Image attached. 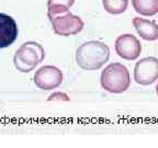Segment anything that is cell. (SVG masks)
Returning a JSON list of instances; mask_svg holds the SVG:
<instances>
[{
  "label": "cell",
  "mask_w": 158,
  "mask_h": 148,
  "mask_svg": "<svg viewBox=\"0 0 158 148\" xmlns=\"http://www.w3.org/2000/svg\"><path fill=\"white\" fill-rule=\"evenodd\" d=\"M110 58V48L100 41H89L77 48L76 62L86 70L100 69Z\"/></svg>",
  "instance_id": "obj_1"
},
{
  "label": "cell",
  "mask_w": 158,
  "mask_h": 148,
  "mask_svg": "<svg viewBox=\"0 0 158 148\" xmlns=\"http://www.w3.org/2000/svg\"><path fill=\"white\" fill-rule=\"evenodd\" d=\"M158 79V58L144 57L134 67V80L138 84L148 86Z\"/></svg>",
  "instance_id": "obj_5"
},
{
  "label": "cell",
  "mask_w": 158,
  "mask_h": 148,
  "mask_svg": "<svg viewBox=\"0 0 158 148\" xmlns=\"http://www.w3.org/2000/svg\"><path fill=\"white\" fill-rule=\"evenodd\" d=\"M75 0H47V13L57 14V13L67 12L69 8L74 5Z\"/></svg>",
  "instance_id": "obj_11"
},
{
  "label": "cell",
  "mask_w": 158,
  "mask_h": 148,
  "mask_svg": "<svg viewBox=\"0 0 158 148\" xmlns=\"http://www.w3.org/2000/svg\"><path fill=\"white\" fill-rule=\"evenodd\" d=\"M156 91H157V96H158V84H157V87H156Z\"/></svg>",
  "instance_id": "obj_14"
},
{
  "label": "cell",
  "mask_w": 158,
  "mask_h": 148,
  "mask_svg": "<svg viewBox=\"0 0 158 148\" xmlns=\"http://www.w3.org/2000/svg\"><path fill=\"white\" fill-rule=\"evenodd\" d=\"M63 82V72L55 66H43L34 74V84L42 90H53Z\"/></svg>",
  "instance_id": "obj_6"
},
{
  "label": "cell",
  "mask_w": 158,
  "mask_h": 148,
  "mask_svg": "<svg viewBox=\"0 0 158 148\" xmlns=\"http://www.w3.org/2000/svg\"><path fill=\"white\" fill-rule=\"evenodd\" d=\"M49 21L52 23L53 31L55 34L62 35V36H70V35L78 34L84 29V21L78 15H75L67 12L51 14L47 13Z\"/></svg>",
  "instance_id": "obj_4"
},
{
  "label": "cell",
  "mask_w": 158,
  "mask_h": 148,
  "mask_svg": "<svg viewBox=\"0 0 158 148\" xmlns=\"http://www.w3.org/2000/svg\"><path fill=\"white\" fill-rule=\"evenodd\" d=\"M114 48L116 54L121 58L126 60H134L141 55L142 44L136 36L126 33L118 36L114 43Z\"/></svg>",
  "instance_id": "obj_7"
},
{
  "label": "cell",
  "mask_w": 158,
  "mask_h": 148,
  "mask_svg": "<svg viewBox=\"0 0 158 148\" xmlns=\"http://www.w3.org/2000/svg\"><path fill=\"white\" fill-rule=\"evenodd\" d=\"M48 101H52V100H63V101H69V98L66 93H63V92H55L52 93L51 96L47 98Z\"/></svg>",
  "instance_id": "obj_13"
},
{
  "label": "cell",
  "mask_w": 158,
  "mask_h": 148,
  "mask_svg": "<svg viewBox=\"0 0 158 148\" xmlns=\"http://www.w3.org/2000/svg\"><path fill=\"white\" fill-rule=\"evenodd\" d=\"M101 86L111 93H122L131 84V76L128 69L120 63L108 65L101 72Z\"/></svg>",
  "instance_id": "obj_2"
},
{
  "label": "cell",
  "mask_w": 158,
  "mask_h": 148,
  "mask_svg": "<svg viewBox=\"0 0 158 148\" xmlns=\"http://www.w3.org/2000/svg\"><path fill=\"white\" fill-rule=\"evenodd\" d=\"M102 5L106 12L111 14H121L127 9L128 0H102Z\"/></svg>",
  "instance_id": "obj_12"
},
{
  "label": "cell",
  "mask_w": 158,
  "mask_h": 148,
  "mask_svg": "<svg viewBox=\"0 0 158 148\" xmlns=\"http://www.w3.org/2000/svg\"><path fill=\"white\" fill-rule=\"evenodd\" d=\"M136 12L142 15L151 17L158 13V0H132Z\"/></svg>",
  "instance_id": "obj_10"
},
{
  "label": "cell",
  "mask_w": 158,
  "mask_h": 148,
  "mask_svg": "<svg viewBox=\"0 0 158 148\" xmlns=\"http://www.w3.org/2000/svg\"><path fill=\"white\" fill-rule=\"evenodd\" d=\"M45 51L39 43L30 41L19 47L13 57L15 67L21 72H30L44 60Z\"/></svg>",
  "instance_id": "obj_3"
},
{
  "label": "cell",
  "mask_w": 158,
  "mask_h": 148,
  "mask_svg": "<svg viewBox=\"0 0 158 148\" xmlns=\"http://www.w3.org/2000/svg\"><path fill=\"white\" fill-rule=\"evenodd\" d=\"M133 27H135L138 35L145 41L158 39V24L156 21L136 17L133 19Z\"/></svg>",
  "instance_id": "obj_9"
},
{
  "label": "cell",
  "mask_w": 158,
  "mask_h": 148,
  "mask_svg": "<svg viewBox=\"0 0 158 148\" xmlns=\"http://www.w3.org/2000/svg\"><path fill=\"white\" fill-rule=\"evenodd\" d=\"M18 25L12 17L0 13V49L10 46L18 37Z\"/></svg>",
  "instance_id": "obj_8"
}]
</instances>
